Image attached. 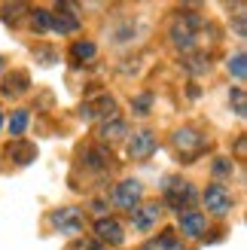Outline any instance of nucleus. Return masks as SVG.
Returning a JSON list of instances; mask_svg holds the SVG:
<instances>
[{"instance_id":"obj_24","label":"nucleus","mask_w":247,"mask_h":250,"mask_svg":"<svg viewBox=\"0 0 247 250\" xmlns=\"http://www.w3.org/2000/svg\"><path fill=\"white\" fill-rule=\"evenodd\" d=\"M232 168H235V165H232V159H217L214 162V177H229Z\"/></svg>"},{"instance_id":"obj_16","label":"nucleus","mask_w":247,"mask_h":250,"mask_svg":"<svg viewBox=\"0 0 247 250\" xmlns=\"http://www.w3.org/2000/svg\"><path fill=\"white\" fill-rule=\"evenodd\" d=\"M119 137H125V122H122V119H107L104 125H101V141H110V144H113V141H119Z\"/></svg>"},{"instance_id":"obj_5","label":"nucleus","mask_w":247,"mask_h":250,"mask_svg":"<svg viewBox=\"0 0 247 250\" xmlns=\"http://www.w3.org/2000/svg\"><path fill=\"white\" fill-rule=\"evenodd\" d=\"M202 198H205V208L211 210L214 217H223L232 210V192L223 189V186H207Z\"/></svg>"},{"instance_id":"obj_21","label":"nucleus","mask_w":247,"mask_h":250,"mask_svg":"<svg viewBox=\"0 0 247 250\" xmlns=\"http://www.w3.org/2000/svg\"><path fill=\"white\" fill-rule=\"evenodd\" d=\"M82 162H85L89 168H95V171L107 168V156H104V149H89V153L82 156Z\"/></svg>"},{"instance_id":"obj_9","label":"nucleus","mask_w":247,"mask_h":250,"mask_svg":"<svg viewBox=\"0 0 247 250\" xmlns=\"http://www.w3.org/2000/svg\"><path fill=\"white\" fill-rule=\"evenodd\" d=\"M95 232H98V238H101L104 244H113V247H119L122 241H125V232H122V226L113 217H98L95 220Z\"/></svg>"},{"instance_id":"obj_26","label":"nucleus","mask_w":247,"mask_h":250,"mask_svg":"<svg viewBox=\"0 0 247 250\" xmlns=\"http://www.w3.org/2000/svg\"><path fill=\"white\" fill-rule=\"evenodd\" d=\"M24 6H3V16H6V24L12 21V16H21Z\"/></svg>"},{"instance_id":"obj_14","label":"nucleus","mask_w":247,"mask_h":250,"mask_svg":"<svg viewBox=\"0 0 247 250\" xmlns=\"http://www.w3.org/2000/svg\"><path fill=\"white\" fill-rule=\"evenodd\" d=\"M141 250H186L183 247V241L177 238L174 232H162L159 238H153V241H146Z\"/></svg>"},{"instance_id":"obj_25","label":"nucleus","mask_w":247,"mask_h":250,"mask_svg":"<svg viewBox=\"0 0 247 250\" xmlns=\"http://www.w3.org/2000/svg\"><path fill=\"white\" fill-rule=\"evenodd\" d=\"M229 95H232V104H235V113H238V116L244 119V116H247V104H244V92H241V89H235V92H229Z\"/></svg>"},{"instance_id":"obj_23","label":"nucleus","mask_w":247,"mask_h":250,"mask_svg":"<svg viewBox=\"0 0 247 250\" xmlns=\"http://www.w3.org/2000/svg\"><path fill=\"white\" fill-rule=\"evenodd\" d=\"M131 107H134V113H150V107H153V95H150V92L138 95V98L131 101Z\"/></svg>"},{"instance_id":"obj_27","label":"nucleus","mask_w":247,"mask_h":250,"mask_svg":"<svg viewBox=\"0 0 247 250\" xmlns=\"http://www.w3.org/2000/svg\"><path fill=\"white\" fill-rule=\"evenodd\" d=\"M235 31L244 37V16H238V19H235Z\"/></svg>"},{"instance_id":"obj_3","label":"nucleus","mask_w":247,"mask_h":250,"mask_svg":"<svg viewBox=\"0 0 247 250\" xmlns=\"http://www.w3.org/2000/svg\"><path fill=\"white\" fill-rule=\"evenodd\" d=\"M131 223L138 232H150L153 226H159V220H162V205L159 202H146V205H138L131 210Z\"/></svg>"},{"instance_id":"obj_18","label":"nucleus","mask_w":247,"mask_h":250,"mask_svg":"<svg viewBox=\"0 0 247 250\" xmlns=\"http://www.w3.org/2000/svg\"><path fill=\"white\" fill-rule=\"evenodd\" d=\"M28 125H31V113H28V110H16V113L9 116V131L12 134H24Z\"/></svg>"},{"instance_id":"obj_13","label":"nucleus","mask_w":247,"mask_h":250,"mask_svg":"<svg viewBox=\"0 0 247 250\" xmlns=\"http://www.w3.org/2000/svg\"><path fill=\"white\" fill-rule=\"evenodd\" d=\"M28 85H31L28 73H24V70H12V77L3 80V95L6 98H19V95L28 92Z\"/></svg>"},{"instance_id":"obj_17","label":"nucleus","mask_w":247,"mask_h":250,"mask_svg":"<svg viewBox=\"0 0 247 250\" xmlns=\"http://www.w3.org/2000/svg\"><path fill=\"white\" fill-rule=\"evenodd\" d=\"M95 43H89V40H80V43H73V49H70V58H73V64H82V61H92L95 58Z\"/></svg>"},{"instance_id":"obj_11","label":"nucleus","mask_w":247,"mask_h":250,"mask_svg":"<svg viewBox=\"0 0 247 250\" xmlns=\"http://www.w3.org/2000/svg\"><path fill=\"white\" fill-rule=\"evenodd\" d=\"M177 223H180V232L186 235V238H202L205 229H207V217L195 214V210H180Z\"/></svg>"},{"instance_id":"obj_1","label":"nucleus","mask_w":247,"mask_h":250,"mask_svg":"<svg viewBox=\"0 0 247 250\" xmlns=\"http://www.w3.org/2000/svg\"><path fill=\"white\" fill-rule=\"evenodd\" d=\"M165 198H168V205L180 214L183 208H192L199 195H195V186L186 183V180H165Z\"/></svg>"},{"instance_id":"obj_10","label":"nucleus","mask_w":247,"mask_h":250,"mask_svg":"<svg viewBox=\"0 0 247 250\" xmlns=\"http://www.w3.org/2000/svg\"><path fill=\"white\" fill-rule=\"evenodd\" d=\"M80 113H82V116H89V119H101V122H107L110 116L116 113V101H113L110 95H101V98H95V101L82 104V107H80Z\"/></svg>"},{"instance_id":"obj_22","label":"nucleus","mask_w":247,"mask_h":250,"mask_svg":"<svg viewBox=\"0 0 247 250\" xmlns=\"http://www.w3.org/2000/svg\"><path fill=\"white\" fill-rule=\"evenodd\" d=\"M186 64H189V73L202 77V73H207V67H211V58H207V55H192Z\"/></svg>"},{"instance_id":"obj_28","label":"nucleus","mask_w":247,"mask_h":250,"mask_svg":"<svg viewBox=\"0 0 247 250\" xmlns=\"http://www.w3.org/2000/svg\"><path fill=\"white\" fill-rule=\"evenodd\" d=\"M0 128H3V113H0Z\"/></svg>"},{"instance_id":"obj_7","label":"nucleus","mask_w":247,"mask_h":250,"mask_svg":"<svg viewBox=\"0 0 247 250\" xmlns=\"http://www.w3.org/2000/svg\"><path fill=\"white\" fill-rule=\"evenodd\" d=\"M174 144L183 153V159H192L205 146V137H202V131H195V128H177L174 131Z\"/></svg>"},{"instance_id":"obj_19","label":"nucleus","mask_w":247,"mask_h":250,"mask_svg":"<svg viewBox=\"0 0 247 250\" xmlns=\"http://www.w3.org/2000/svg\"><path fill=\"white\" fill-rule=\"evenodd\" d=\"M229 73H232V77H235V80H244L247 77V64H244V49H238V52L235 55H232L229 58Z\"/></svg>"},{"instance_id":"obj_2","label":"nucleus","mask_w":247,"mask_h":250,"mask_svg":"<svg viewBox=\"0 0 247 250\" xmlns=\"http://www.w3.org/2000/svg\"><path fill=\"white\" fill-rule=\"evenodd\" d=\"M156 146H159V141H156V134L150 128H141V131H134L128 137V156L138 159V162L141 159H150L156 153Z\"/></svg>"},{"instance_id":"obj_4","label":"nucleus","mask_w":247,"mask_h":250,"mask_svg":"<svg viewBox=\"0 0 247 250\" xmlns=\"http://www.w3.org/2000/svg\"><path fill=\"white\" fill-rule=\"evenodd\" d=\"M113 205L116 208H122V210H134L141 205V183L138 180H122L116 189H113Z\"/></svg>"},{"instance_id":"obj_12","label":"nucleus","mask_w":247,"mask_h":250,"mask_svg":"<svg viewBox=\"0 0 247 250\" xmlns=\"http://www.w3.org/2000/svg\"><path fill=\"white\" fill-rule=\"evenodd\" d=\"M70 3H61V12L58 16H52V31H61V34H73V31H80V19L77 16H70Z\"/></svg>"},{"instance_id":"obj_20","label":"nucleus","mask_w":247,"mask_h":250,"mask_svg":"<svg viewBox=\"0 0 247 250\" xmlns=\"http://www.w3.org/2000/svg\"><path fill=\"white\" fill-rule=\"evenodd\" d=\"M31 28L34 31H49V28H52V16H49V12L46 9H37V12H31Z\"/></svg>"},{"instance_id":"obj_8","label":"nucleus","mask_w":247,"mask_h":250,"mask_svg":"<svg viewBox=\"0 0 247 250\" xmlns=\"http://www.w3.org/2000/svg\"><path fill=\"white\" fill-rule=\"evenodd\" d=\"M171 43H174L180 52H192L195 49V28L186 19H177L171 24Z\"/></svg>"},{"instance_id":"obj_15","label":"nucleus","mask_w":247,"mask_h":250,"mask_svg":"<svg viewBox=\"0 0 247 250\" xmlns=\"http://www.w3.org/2000/svg\"><path fill=\"white\" fill-rule=\"evenodd\" d=\"M9 156H12V162H19V165H31L37 159V144H12Z\"/></svg>"},{"instance_id":"obj_29","label":"nucleus","mask_w":247,"mask_h":250,"mask_svg":"<svg viewBox=\"0 0 247 250\" xmlns=\"http://www.w3.org/2000/svg\"><path fill=\"white\" fill-rule=\"evenodd\" d=\"M0 70H3V58H0Z\"/></svg>"},{"instance_id":"obj_6","label":"nucleus","mask_w":247,"mask_h":250,"mask_svg":"<svg viewBox=\"0 0 247 250\" xmlns=\"http://www.w3.org/2000/svg\"><path fill=\"white\" fill-rule=\"evenodd\" d=\"M52 226L61 229L64 235H77L82 229V210L80 208H61L52 214Z\"/></svg>"}]
</instances>
